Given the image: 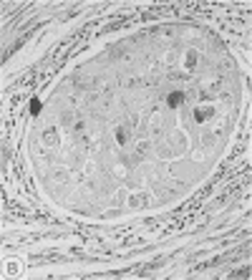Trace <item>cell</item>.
<instances>
[{
  "label": "cell",
  "instance_id": "1",
  "mask_svg": "<svg viewBox=\"0 0 252 280\" xmlns=\"http://www.w3.org/2000/svg\"><path fill=\"white\" fill-rule=\"evenodd\" d=\"M166 101H169V106H179V104L184 101V96H182V93H171V96H169Z\"/></svg>",
  "mask_w": 252,
  "mask_h": 280
},
{
  "label": "cell",
  "instance_id": "2",
  "mask_svg": "<svg viewBox=\"0 0 252 280\" xmlns=\"http://www.w3.org/2000/svg\"><path fill=\"white\" fill-rule=\"evenodd\" d=\"M30 111H33V114H38V111H41V101H38V99H33V104H30Z\"/></svg>",
  "mask_w": 252,
  "mask_h": 280
},
{
  "label": "cell",
  "instance_id": "3",
  "mask_svg": "<svg viewBox=\"0 0 252 280\" xmlns=\"http://www.w3.org/2000/svg\"><path fill=\"white\" fill-rule=\"evenodd\" d=\"M207 116H209V111H204V109H199V111H197V119H199V121H204Z\"/></svg>",
  "mask_w": 252,
  "mask_h": 280
}]
</instances>
